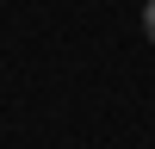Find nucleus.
Instances as JSON below:
<instances>
[{"mask_svg":"<svg viewBox=\"0 0 155 149\" xmlns=\"http://www.w3.org/2000/svg\"><path fill=\"white\" fill-rule=\"evenodd\" d=\"M143 31L155 37V0H149V6H143Z\"/></svg>","mask_w":155,"mask_h":149,"instance_id":"nucleus-1","label":"nucleus"}]
</instances>
